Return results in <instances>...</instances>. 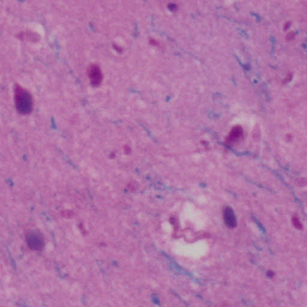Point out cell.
Segmentation results:
<instances>
[{"mask_svg":"<svg viewBox=\"0 0 307 307\" xmlns=\"http://www.w3.org/2000/svg\"><path fill=\"white\" fill-rule=\"evenodd\" d=\"M14 98L15 107L19 114L28 115L33 111V97L27 89L19 85H16Z\"/></svg>","mask_w":307,"mask_h":307,"instance_id":"obj_1","label":"cell"},{"mask_svg":"<svg viewBox=\"0 0 307 307\" xmlns=\"http://www.w3.org/2000/svg\"><path fill=\"white\" fill-rule=\"evenodd\" d=\"M88 76L91 85L95 87L101 85L103 80V74L101 68L98 64L90 65L87 70Z\"/></svg>","mask_w":307,"mask_h":307,"instance_id":"obj_2","label":"cell"},{"mask_svg":"<svg viewBox=\"0 0 307 307\" xmlns=\"http://www.w3.org/2000/svg\"><path fill=\"white\" fill-rule=\"evenodd\" d=\"M243 129L240 125L235 126L233 127L231 131L230 134L229 135L227 139L226 140V143L229 145L237 144L238 142L241 140L243 137Z\"/></svg>","mask_w":307,"mask_h":307,"instance_id":"obj_3","label":"cell"},{"mask_svg":"<svg viewBox=\"0 0 307 307\" xmlns=\"http://www.w3.org/2000/svg\"><path fill=\"white\" fill-rule=\"evenodd\" d=\"M28 246L35 250L40 249L43 247V240L41 236L37 232L31 233L27 238Z\"/></svg>","mask_w":307,"mask_h":307,"instance_id":"obj_4","label":"cell"},{"mask_svg":"<svg viewBox=\"0 0 307 307\" xmlns=\"http://www.w3.org/2000/svg\"><path fill=\"white\" fill-rule=\"evenodd\" d=\"M224 221L227 227L229 228H234L237 226V220L234 214V211L230 207L227 206L224 211Z\"/></svg>","mask_w":307,"mask_h":307,"instance_id":"obj_5","label":"cell"},{"mask_svg":"<svg viewBox=\"0 0 307 307\" xmlns=\"http://www.w3.org/2000/svg\"><path fill=\"white\" fill-rule=\"evenodd\" d=\"M168 9L170 10L171 12H176L179 9V6L174 3H170L168 5Z\"/></svg>","mask_w":307,"mask_h":307,"instance_id":"obj_6","label":"cell"},{"mask_svg":"<svg viewBox=\"0 0 307 307\" xmlns=\"http://www.w3.org/2000/svg\"><path fill=\"white\" fill-rule=\"evenodd\" d=\"M149 43L152 46L158 47H159L160 43L157 40L154 39V38H150Z\"/></svg>","mask_w":307,"mask_h":307,"instance_id":"obj_7","label":"cell"},{"mask_svg":"<svg viewBox=\"0 0 307 307\" xmlns=\"http://www.w3.org/2000/svg\"><path fill=\"white\" fill-rule=\"evenodd\" d=\"M124 151H125V153H127V154L130 153V151H131L130 148H129L128 147H125Z\"/></svg>","mask_w":307,"mask_h":307,"instance_id":"obj_8","label":"cell"}]
</instances>
